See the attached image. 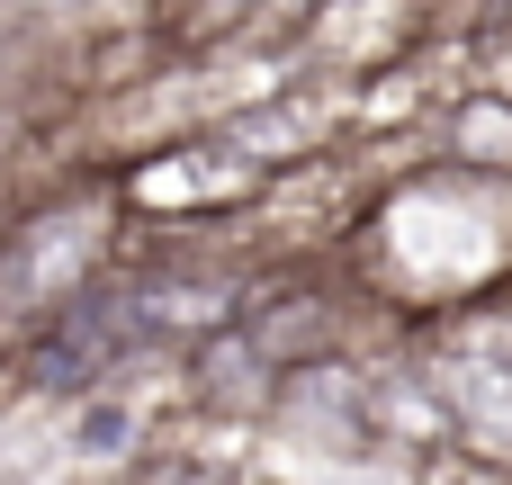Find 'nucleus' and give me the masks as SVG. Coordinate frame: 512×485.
<instances>
[{
	"label": "nucleus",
	"mask_w": 512,
	"mask_h": 485,
	"mask_svg": "<svg viewBox=\"0 0 512 485\" xmlns=\"http://www.w3.org/2000/svg\"><path fill=\"white\" fill-rule=\"evenodd\" d=\"M108 261V207L90 198H45L36 216H18L0 234V315L9 324H45L63 297H81Z\"/></svg>",
	"instance_id": "1"
}]
</instances>
